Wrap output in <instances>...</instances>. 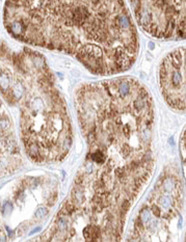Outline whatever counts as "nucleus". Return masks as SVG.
<instances>
[{
    "label": "nucleus",
    "mask_w": 186,
    "mask_h": 242,
    "mask_svg": "<svg viewBox=\"0 0 186 242\" xmlns=\"http://www.w3.org/2000/svg\"><path fill=\"white\" fill-rule=\"evenodd\" d=\"M134 18L157 39L185 36V0H130Z\"/></svg>",
    "instance_id": "4"
},
{
    "label": "nucleus",
    "mask_w": 186,
    "mask_h": 242,
    "mask_svg": "<svg viewBox=\"0 0 186 242\" xmlns=\"http://www.w3.org/2000/svg\"><path fill=\"white\" fill-rule=\"evenodd\" d=\"M75 105L89 143V163L78 177L95 176L76 185L72 205L76 209L89 202L91 226L99 214L106 226L117 217L122 222L153 169L152 98L137 80L120 77L82 84Z\"/></svg>",
    "instance_id": "1"
},
{
    "label": "nucleus",
    "mask_w": 186,
    "mask_h": 242,
    "mask_svg": "<svg viewBox=\"0 0 186 242\" xmlns=\"http://www.w3.org/2000/svg\"><path fill=\"white\" fill-rule=\"evenodd\" d=\"M20 163V153L12 132V122L0 101V177L14 171Z\"/></svg>",
    "instance_id": "6"
},
{
    "label": "nucleus",
    "mask_w": 186,
    "mask_h": 242,
    "mask_svg": "<svg viewBox=\"0 0 186 242\" xmlns=\"http://www.w3.org/2000/svg\"><path fill=\"white\" fill-rule=\"evenodd\" d=\"M159 85L166 103L177 110L185 109V48L165 56L159 68Z\"/></svg>",
    "instance_id": "5"
},
{
    "label": "nucleus",
    "mask_w": 186,
    "mask_h": 242,
    "mask_svg": "<svg viewBox=\"0 0 186 242\" xmlns=\"http://www.w3.org/2000/svg\"><path fill=\"white\" fill-rule=\"evenodd\" d=\"M47 212H48V211L46 210L45 208H40L38 210V212H36V216H38V217H43V216H45V215L47 214Z\"/></svg>",
    "instance_id": "7"
},
{
    "label": "nucleus",
    "mask_w": 186,
    "mask_h": 242,
    "mask_svg": "<svg viewBox=\"0 0 186 242\" xmlns=\"http://www.w3.org/2000/svg\"><path fill=\"white\" fill-rule=\"evenodd\" d=\"M3 23L16 40L69 54L97 75L127 71L138 52L124 0H6Z\"/></svg>",
    "instance_id": "2"
},
{
    "label": "nucleus",
    "mask_w": 186,
    "mask_h": 242,
    "mask_svg": "<svg viewBox=\"0 0 186 242\" xmlns=\"http://www.w3.org/2000/svg\"><path fill=\"white\" fill-rule=\"evenodd\" d=\"M22 83L21 133L30 159H62L72 145V130L65 103L41 54L26 49L12 55Z\"/></svg>",
    "instance_id": "3"
}]
</instances>
